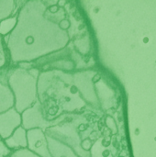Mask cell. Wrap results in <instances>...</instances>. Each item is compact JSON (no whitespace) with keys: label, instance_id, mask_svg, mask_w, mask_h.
<instances>
[{"label":"cell","instance_id":"6da1fadb","mask_svg":"<svg viewBox=\"0 0 156 157\" xmlns=\"http://www.w3.org/2000/svg\"><path fill=\"white\" fill-rule=\"evenodd\" d=\"M6 76L8 86L14 96V108L21 114L39 100L40 71L35 67L23 69L17 66L7 69Z\"/></svg>","mask_w":156,"mask_h":157},{"label":"cell","instance_id":"7a4b0ae2","mask_svg":"<svg viewBox=\"0 0 156 157\" xmlns=\"http://www.w3.org/2000/svg\"><path fill=\"white\" fill-rule=\"evenodd\" d=\"M68 119L67 114H61L54 119H48L44 115L42 103L37 100L31 107L27 109L21 113V127L26 131L40 129L45 132L47 129L54 127Z\"/></svg>","mask_w":156,"mask_h":157},{"label":"cell","instance_id":"3957f363","mask_svg":"<svg viewBox=\"0 0 156 157\" xmlns=\"http://www.w3.org/2000/svg\"><path fill=\"white\" fill-rule=\"evenodd\" d=\"M46 136L52 137L72 148L78 157H91V152H86L81 148L82 138L79 131L73 123L67 122V120L54 127L47 129Z\"/></svg>","mask_w":156,"mask_h":157},{"label":"cell","instance_id":"277c9868","mask_svg":"<svg viewBox=\"0 0 156 157\" xmlns=\"http://www.w3.org/2000/svg\"><path fill=\"white\" fill-rule=\"evenodd\" d=\"M28 147L31 153L40 157H51L49 148L45 132L40 129H33L27 131Z\"/></svg>","mask_w":156,"mask_h":157},{"label":"cell","instance_id":"5b68a950","mask_svg":"<svg viewBox=\"0 0 156 157\" xmlns=\"http://www.w3.org/2000/svg\"><path fill=\"white\" fill-rule=\"evenodd\" d=\"M21 126V114L18 113L15 108L0 113V138L6 140Z\"/></svg>","mask_w":156,"mask_h":157},{"label":"cell","instance_id":"8992f818","mask_svg":"<svg viewBox=\"0 0 156 157\" xmlns=\"http://www.w3.org/2000/svg\"><path fill=\"white\" fill-rule=\"evenodd\" d=\"M7 69L4 68L0 74V113L14 108V96L7 84Z\"/></svg>","mask_w":156,"mask_h":157},{"label":"cell","instance_id":"52a82bcc","mask_svg":"<svg viewBox=\"0 0 156 157\" xmlns=\"http://www.w3.org/2000/svg\"><path fill=\"white\" fill-rule=\"evenodd\" d=\"M46 138L51 157H78L74 151L65 144L50 136H46Z\"/></svg>","mask_w":156,"mask_h":157},{"label":"cell","instance_id":"ba28073f","mask_svg":"<svg viewBox=\"0 0 156 157\" xmlns=\"http://www.w3.org/2000/svg\"><path fill=\"white\" fill-rule=\"evenodd\" d=\"M6 145L11 150H20L26 149L28 147V140H27V131L23 129L21 126L18 127L7 139L4 140Z\"/></svg>","mask_w":156,"mask_h":157},{"label":"cell","instance_id":"9c48e42d","mask_svg":"<svg viewBox=\"0 0 156 157\" xmlns=\"http://www.w3.org/2000/svg\"><path fill=\"white\" fill-rule=\"evenodd\" d=\"M21 6H18V2L14 0H0V21L17 16Z\"/></svg>","mask_w":156,"mask_h":157},{"label":"cell","instance_id":"30bf717a","mask_svg":"<svg viewBox=\"0 0 156 157\" xmlns=\"http://www.w3.org/2000/svg\"><path fill=\"white\" fill-rule=\"evenodd\" d=\"M17 24V15L0 21V36L5 37L10 35L11 32L15 29Z\"/></svg>","mask_w":156,"mask_h":157},{"label":"cell","instance_id":"8fae6325","mask_svg":"<svg viewBox=\"0 0 156 157\" xmlns=\"http://www.w3.org/2000/svg\"><path fill=\"white\" fill-rule=\"evenodd\" d=\"M8 58H9V55H8L6 45L4 42L3 37L0 36V70L6 68L7 62L10 60Z\"/></svg>","mask_w":156,"mask_h":157},{"label":"cell","instance_id":"7c38bea8","mask_svg":"<svg viewBox=\"0 0 156 157\" xmlns=\"http://www.w3.org/2000/svg\"><path fill=\"white\" fill-rule=\"evenodd\" d=\"M8 157H40L37 155L31 153L29 150L26 149H20V150H16L12 151L11 155Z\"/></svg>","mask_w":156,"mask_h":157},{"label":"cell","instance_id":"4fadbf2b","mask_svg":"<svg viewBox=\"0 0 156 157\" xmlns=\"http://www.w3.org/2000/svg\"><path fill=\"white\" fill-rule=\"evenodd\" d=\"M12 151L6 145L3 140H0V157H8Z\"/></svg>","mask_w":156,"mask_h":157},{"label":"cell","instance_id":"5bb4252c","mask_svg":"<svg viewBox=\"0 0 156 157\" xmlns=\"http://www.w3.org/2000/svg\"><path fill=\"white\" fill-rule=\"evenodd\" d=\"M81 148L86 151V152H90L91 148H92V145H93V143L90 139H84L82 140L81 142Z\"/></svg>","mask_w":156,"mask_h":157},{"label":"cell","instance_id":"9a60e30c","mask_svg":"<svg viewBox=\"0 0 156 157\" xmlns=\"http://www.w3.org/2000/svg\"><path fill=\"white\" fill-rule=\"evenodd\" d=\"M58 26H59V28H60L62 30L67 31V29H68L70 28V26H71V22H70L69 19H67V18L65 17V18H63V20H61V21L58 23Z\"/></svg>","mask_w":156,"mask_h":157},{"label":"cell","instance_id":"2e32d148","mask_svg":"<svg viewBox=\"0 0 156 157\" xmlns=\"http://www.w3.org/2000/svg\"><path fill=\"white\" fill-rule=\"evenodd\" d=\"M66 4H67V2L66 1H63V0H60V1L57 2V6L59 7H61V8H64L65 6H66Z\"/></svg>","mask_w":156,"mask_h":157},{"label":"cell","instance_id":"e0dca14e","mask_svg":"<svg viewBox=\"0 0 156 157\" xmlns=\"http://www.w3.org/2000/svg\"><path fill=\"white\" fill-rule=\"evenodd\" d=\"M2 71H3V69H2V70H0V74L2 73Z\"/></svg>","mask_w":156,"mask_h":157},{"label":"cell","instance_id":"ac0fdd59","mask_svg":"<svg viewBox=\"0 0 156 157\" xmlns=\"http://www.w3.org/2000/svg\"><path fill=\"white\" fill-rule=\"evenodd\" d=\"M0 140H1V138H0Z\"/></svg>","mask_w":156,"mask_h":157}]
</instances>
